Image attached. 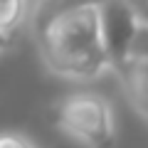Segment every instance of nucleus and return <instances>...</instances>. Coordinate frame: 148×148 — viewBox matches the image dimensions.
<instances>
[{
    "label": "nucleus",
    "mask_w": 148,
    "mask_h": 148,
    "mask_svg": "<svg viewBox=\"0 0 148 148\" xmlns=\"http://www.w3.org/2000/svg\"><path fill=\"white\" fill-rule=\"evenodd\" d=\"M0 148H37L22 133H0Z\"/></svg>",
    "instance_id": "nucleus-8"
},
{
    "label": "nucleus",
    "mask_w": 148,
    "mask_h": 148,
    "mask_svg": "<svg viewBox=\"0 0 148 148\" xmlns=\"http://www.w3.org/2000/svg\"><path fill=\"white\" fill-rule=\"evenodd\" d=\"M111 72H116L131 106L148 121V59L123 57L121 62H116L111 67Z\"/></svg>",
    "instance_id": "nucleus-4"
},
{
    "label": "nucleus",
    "mask_w": 148,
    "mask_h": 148,
    "mask_svg": "<svg viewBox=\"0 0 148 148\" xmlns=\"http://www.w3.org/2000/svg\"><path fill=\"white\" fill-rule=\"evenodd\" d=\"M57 126L64 136L84 148H111L116 138L114 109L101 94L94 91L69 94L59 106Z\"/></svg>",
    "instance_id": "nucleus-2"
},
{
    "label": "nucleus",
    "mask_w": 148,
    "mask_h": 148,
    "mask_svg": "<svg viewBox=\"0 0 148 148\" xmlns=\"http://www.w3.org/2000/svg\"><path fill=\"white\" fill-rule=\"evenodd\" d=\"M45 67L67 82H94L111 72L99 25V5L74 8L32 30Z\"/></svg>",
    "instance_id": "nucleus-1"
},
{
    "label": "nucleus",
    "mask_w": 148,
    "mask_h": 148,
    "mask_svg": "<svg viewBox=\"0 0 148 148\" xmlns=\"http://www.w3.org/2000/svg\"><path fill=\"white\" fill-rule=\"evenodd\" d=\"M99 25L104 49L109 54L111 67L128 57V45L133 40V32L138 27V20L133 15L128 0H101L99 3Z\"/></svg>",
    "instance_id": "nucleus-3"
},
{
    "label": "nucleus",
    "mask_w": 148,
    "mask_h": 148,
    "mask_svg": "<svg viewBox=\"0 0 148 148\" xmlns=\"http://www.w3.org/2000/svg\"><path fill=\"white\" fill-rule=\"evenodd\" d=\"M128 5H131L136 20L141 25H148V0H128Z\"/></svg>",
    "instance_id": "nucleus-9"
},
{
    "label": "nucleus",
    "mask_w": 148,
    "mask_h": 148,
    "mask_svg": "<svg viewBox=\"0 0 148 148\" xmlns=\"http://www.w3.org/2000/svg\"><path fill=\"white\" fill-rule=\"evenodd\" d=\"M99 3L101 0H35L32 8H27L30 30H37L54 15H62V12H69L74 8H84V5H99Z\"/></svg>",
    "instance_id": "nucleus-5"
},
{
    "label": "nucleus",
    "mask_w": 148,
    "mask_h": 148,
    "mask_svg": "<svg viewBox=\"0 0 148 148\" xmlns=\"http://www.w3.org/2000/svg\"><path fill=\"white\" fill-rule=\"evenodd\" d=\"M27 17V0H0V30L15 35Z\"/></svg>",
    "instance_id": "nucleus-6"
},
{
    "label": "nucleus",
    "mask_w": 148,
    "mask_h": 148,
    "mask_svg": "<svg viewBox=\"0 0 148 148\" xmlns=\"http://www.w3.org/2000/svg\"><path fill=\"white\" fill-rule=\"evenodd\" d=\"M12 37H15V35H8V32H3V30H0V54H5L8 49H10Z\"/></svg>",
    "instance_id": "nucleus-10"
},
{
    "label": "nucleus",
    "mask_w": 148,
    "mask_h": 148,
    "mask_svg": "<svg viewBox=\"0 0 148 148\" xmlns=\"http://www.w3.org/2000/svg\"><path fill=\"white\" fill-rule=\"evenodd\" d=\"M128 57H146L148 59V25L138 22L136 32H133V40L128 45Z\"/></svg>",
    "instance_id": "nucleus-7"
}]
</instances>
